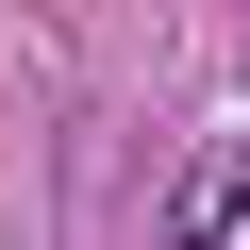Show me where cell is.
<instances>
[{"mask_svg": "<svg viewBox=\"0 0 250 250\" xmlns=\"http://www.w3.org/2000/svg\"><path fill=\"white\" fill-rule=\"evenodd\" d=\"M150 250H250V134H217V150H184V167H167Z\"/></svg>", "mask_w": 250, "mask_h": 250, "instance_id": "obj_1", "label": "cell"}]
</instances>
